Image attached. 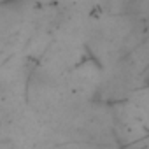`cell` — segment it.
<instances>
[{
	"instance_id": "obj_1",
	"label": "cell",
	"mask_w": 149,
	"mask_h": 149,
	"mask_svg": "<svg viewBox=\"0 0 149 149\" xmlns=\"http://www.w3.org/2000/svg\"><path fill=\"white\" fill-rule=\"evenodd\" d=\"M142 86L144 88H149V70L146 72V76L142 77Z\"/></svg>"
}]
</instances>
